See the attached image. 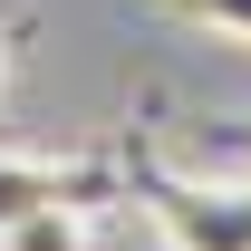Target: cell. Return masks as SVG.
<instances>
[{
	"label": "cell",
	"mask_w": 251,
	"mask_h": 251,
	"mask_svg": "<svg viewBox=\"0 0 251 251\" xmlns=\"http://www.w3.org/2000/svg\"><path fill=\"white\" fill-rule=\"evenodd\" d=\"M126 184H135L145 222L164 232V251H251V174L242 164L184 174V164H164V155H135Z\"/></svg>",
	"instance_id": "cell-1"
},
{
	"label": "cell",
	"mask_w": 251,
	"mask_h": 251,
	"mask_svg": "<svg viewBox=\"0 0 251 251\" xmlns=\"http://www.w3.org/2000/svg\"><path fill=\"white\" fill-rule=\"evenodd\" d=\"M39 203H87V174L77 164H39V155H0V232Z\"/></svg>",
	"instance_id": "cell-2"
},
{
	"label": "cell",
	"mask_w": 251,
	"mask_h": 251,
	"mask_svg": "<svg viewBox=\"0 0 251 251\" xmlns=\"http://www.w3.org/2000/svg\"><path fill=\"white\" fill-rule=\"evenodd\" d=\"M0 251H97V222H87V203H39L0 232Z\"/></svg>",
	"instance_id": "cell-3"
},
{
	"label": "cell",
	"mask_w": 251,
	"mask_h": 251,
	"mask_svg": "<svg viewBox=\"0 0 251 251\" xmlns=\"http://www.w3.org/2000/svg\"><path fill=\"white\" fill-rule=\"evenodd\" d=\"M184 29H213V39H242L251 49V0H164Z\"/></svg>",
	"instance_id": "cell-4"
},
{
	"label": "cell",
	"mask_w": 251,
	"mask_h": 251,
	"mask_svg": "<svg viewBox=\"0 0 251 251\" xmlns=\"http://www.w3.org/2000/svg\"><path fill=\"white\" fill-rule=\"evenodd\" d=\"M193 145H203L213 164H242V174H251V116H213L203 135H193Z\"/></svg>",
	"instance_id": "cell-5"
}]
</instances>
